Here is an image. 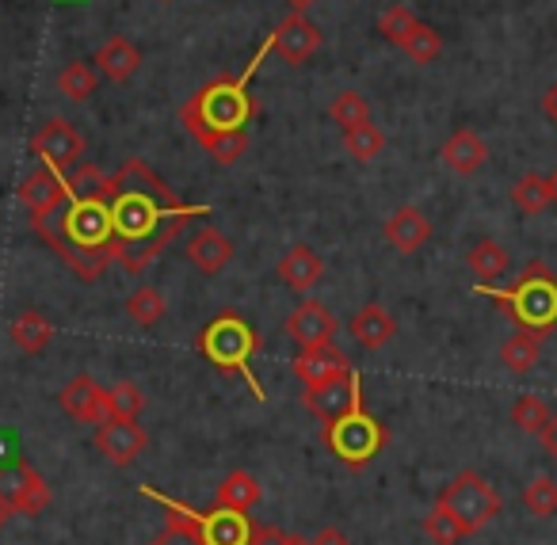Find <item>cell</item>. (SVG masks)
I'll return each instance as SVG.
<instances>
[{"instance_id": "25", "label": "cell", "mask_w": 557, "mask_h": 545, "mask_svg": "<svg viewBox=\"0 0 557 545\" xmlns=\"http://www.w3.org/2000/svg\"><path fill=\"white\" fill-rule=\"evenodd\" d=\"M54 339V324L39 313V309H24V313L12 321V344L24 355H42Z\"/></svg>"}, {"instance_id": "15", "label": "cell", "mask_w": 557, "mask_h": 545, "mask_svg": "<svg viewBox=\"0 0 557 545\" xmlns=\"http://www.w3.org/2000/svg\"><path fill=\"white\" fill-rule=\"evenodd\" d=\"M199 522V534L207 545H248L252 542L256 522L248 519V511H230V507H214L210 515L191 511Z\"/></svg>"}, {"instance_id": "3", "label": "cell", "mask_w": 557, "mask_h": 545, "mask_svg": "<svg viewBox=\"0 0 557 545\" xmlns=\"http://www.w3.org/2000/svg\"><path fill=\"white\" fill-rule=\"evenodd\" d=\"M256 115H260V103L248 92L245 77H214L180 103V123L207 153L222 138L245 131V123H252Z\"/></svg>"}, {"instance_id": "26", "label": "cell", "mask_w": 557, "mask_h": 545, "mask_svg": "<svg viewBox=\"0 0 557 545\" xmlns=\"http://www.w3.org/2000/svg\"><path fill=\"white\" fill-rule=\"evenodd\" d=\"M260 496H263L260 481H256L252 473H245V469H233V473L218 484V507H230V511H252V507L260 504Z\"/></svg>"}, {"instance_id": "35", "label": "cell", "mask_w": 557, "mask_h": 545, "mask_svg": "<svg viewBox=\"0 0 557 545\" xmlns=\"http://www.w3.org/2000/svg\"><path fill=\"white\" fill-rule=\"evenodd\" d=\"M523 507L534 515V519H549V515H557V481L554 476H534L531 484L523 488Z\"/></svg>"}, {"instance_id": "20", "label": "cell", "mask_w": 557, "mask_h": 545, "mask_svg": "<svg viewBox=\"0 0 557 545\" xmlns=\"http://www.w3.org/2000/svg\"><path fill=\"white\" fill-rule=\"evenodd\" d=\"M348 336L356 339V344L363 347V351H379V347H386L389 339L397 336V321L386 313V306L371 301V306H363L359 313H351Z\"/></svg>"}, {"instance_id": "14", "label": "cell", "mask_w": 557, "mask_h": 545, "mask_svg": "<svg viewBox=\"0 0 557 545\" xmlns=\"http://www.w3.org/2000/svg\"><path fill=\"white\" fill-rule=\"evenodd\" d=\"M287 336L298 347H321L336 339V317L329 313L321 301H302V306L290 309L287 317Z\"/></svg>"}, {"instance_id": "22", "label": "cell", "mask_w": 557, "mask_h": 545, "mask_svg": "<svg viewBox=\"0 0 557 545\" xmlns=\"http://www.w3.org/2000/svg\"><path fill=\"white\" fill-rule=\"evenodd\" d=\"M440 157L450 172H458V176H473V172L488 161V146L478 131H455L447 141H443Z\"/></svg>"}, {"instance_id": "30", "label": "cell", "mask_w": 557, "mask_h": 545, "mask_svg": "<svg viewBox=\"0 0 557 545\" xmlns=\"http://www.w3.org/2000/svg\"><path fill=\"white\" fill-rule=\"evenodd\" d=\"M164 313H169V301H164V294L157 290V286H138V290L126 298V317H131L134 324H141V329L161 324Z\"/></svg>"}, {"instance_id": "40", "label": "cell", "mask_w": 557, "mask_h": 545, "mask_svg": "<svg viewBox=\"0 0 557 545\" xmlns=\"http://www.w3.org/2000/svg\"><path fill=\"white\" fill-rule=\"evenodd\" d=\"M248 545H306L302 537H295V534H287V530H278V527H260L256 522V530H252V542Z\"/></svg>"}, {"instance_id": "45", "label": "cell", "mask_w": 557, "mask_h": 545, "mask_svg": "<svg viewBox=\"0 0 557 545\" xmlns=\"http://www.w3.org/2000/svg\"><path fill=\"white\" fill-rule=\"evenodd\" d=\"M549 191H554V207H557V169L549 172Z\"/></svg>"}, {"instance_id": "16", "label": "cell", "mask_w": 557, "mask_h": 545, "mask_svg": "<svg viewBox=\"0 0 557 545\" xmlns=\"http://www.w3.org/2000/svg\"><path fill=\"white\" fill-rule=\"evenodd\" d=\"M348 370H351V359H348V355H344L336 344L302 347V355L295 359V374H298V382H302L306 389L333 382V377L348 374Z\"/></svg>"}, {"instance_id": "42", "label": "cell", "mask_w": 557, "mask_h": 545, "mask_svg": "<svg viewBox=\"0 0 557 545\" xmlns=\"http://www.w3.org/2000/svg\"><path fill=\"white\" fill-rule=\"evenodd\" d=\"M542 446H546V454L557 461V416H554V420H549V428L542 431Z\"/></svg>"}, {"instance_id": "19", "label": "cell", "mask_w": 557, "mask_h": 545, "mask_svg": "<svg viewBox=\"0 0 557 545\" xmlns=\"http://www.w3.org/2000/svg\"><path fill=\"white\" fill-rule=\"evenodd\" d=\"M141 496L157 499V504H161L164 511H169V527H164L161 534H157L149 545H207V542H202V534H199V522H195L191 507H184V504H176V499H169L164 492H157L153 484H141Z\"/></svg>"}, {"instance_id": "38", "label": "cell", "mask_w": 557, "mask_h": 545, "mask_svg": "<svg viewBox=\"0 0 557 545\" xmlns=\"http://www.w3.org/2000/svg\"><path fill=\"white\" fill-rule=\"evenodd\" d=\"M405 54H409V62H417V65H432L435 58L443 54V39H440V32L435 27H428V24H420L417 32L405 39Z\"/></svg>"}, {"instance_id": "17", "label": "cell", "mask_w": 557, "mask_h": 545, "mask_svg": "<svg viewBox=\"0 0 557 545\" xmlns=\"http://www.w3.org/2000/svg\"><path fill=\"white\" fill-rule=\"evenodd\" d=\"M382 233H386V245H394V252L412 256V252H420V248H424L428 240H432V222H428L424 210H417V207H397L394 214L386 218Z\"/></svg>"}, {"instance_id": "1", "label": "cell", "mask_w": 557, "mask_h": 545, "mask_svg": "<svg viewBox=\"0 0 557 545\" xmlns=\"http://www.w3.org/2000/svg\"><path fill=\"white\" fill-rule=\"evenodd\" d=\"M111 222H115V260L131 275H141L187 222L210 214L207 207L184 202L146 161L131 157L108 184Z\"/></svg>"}, {"instance_id": "34", "label": "cell", "mask_w": 557, "mask_h": 545, "mask_svg": "<svg viewBox=\"0 0 557 545\" xmlns=\"http://www.w3.org/2000/svg\"><path fill=\"white\" fill-rule=\"evenodd\" d=\"M549 420H554V416H549V408L542 397H531V393H527V397H519L516 405H511V423H516L519 431H527V435H542V431L549 428Z\"/></svg>"}, {"instance_id": "8", "label": "cell", "mask_w": 557, "mask_h": 545, "mask_svg": "<svg viewBox=\"0 0 557 545\" xmlns=\"http://www.w3.org/2000/svg\"><path fill=\"white\" fill-rule=\"evenodd\" d=\"M0 504L12 515H39L50 504V484L27 461H9L0 466Z\"/></svg>"}, {"instance_id": "46", "label": "cell", "mask_w": 557, "mask_h": 545, "mask_svg": "<svg viewBox=\"0 0 557 545\" xmlns=\"http://www.w3.org/2000/svg\"><path fill=\"white\" fill-rule=\"evenodd\" d=\"M12 519V511H9V507H4V504H0V527H4V522H9Z\"/></svg>"}, {"instance_id": "43", "label": "cell", "mask_w": 557, "mask_h": 545, "mask_svg": "<svg viewBox=\"0 0 557 545\" xmlns=\"http://www.w3.org/2000/svg\"><path fill=\"white\" fill-rule=\"evenodd\" d=\"M542 111H546V119H549V123L557 126V85L549 88L546 96H542Z\"/></svg>"}, {"instance_id": "18", "label": "cell", "mask_w": 557, "mask_h": 545, "mask_svg": "<svg viewBox=\"0 0 557 545\" xmlns=\"http://www.w3.org/2000/svg\"><path fill=\"white\" fill-rule=\"evenodd\" d=\"M70 195V187H65V176L62 172H54V169H32L24 179H20V202L27 207V214L32 218H39V214H47V210H54L58 202Z\"/></svg>"}, {"instance_id": "7", "label": "cell", "mask_w": 557, "mask_h": 545, "mask_svg": "<svg viewBox=\"0 0 557 545\" xmlns=\"http://www.w3.org/2000/svg\"><path fill=\"white\" fill-rule=\"evenodd\" d=\"M325 446L344 461V466L359 469L371 458H379V450L386 446V428L374 420L367 408H356V412L341 416L325 428Z\"/></svg>"}, {"instance_id": "10", "label": "cell", "mask_w": 557, "mask_h": 545, "mask_svg": "<svg viewBox=\"0 0 557 545\" xmlns=\"http://www.w3.org/2000/svg\"><path fill=\"white\" fill-rule=\"evenodd\" d=\"M306 405H310V412L321 416L325 423H333V420H341V416L363 408V385H359L356 367H351L348 374L333 377V382L306 389Z\"/></svg>"}, {"instance_id": "5", "label": "cell", "mask_w": 557, "mask_h": 545, "mask_svg": "<svg viewBox=\"0 0 557 545\" xmlns=\"http://www.w3.org/2000/svg\"><path fill=\"white\" fill-rule=\"evenodd\" d=\"M199 351L207 355L210 367H218L222 374H245L256 397H263L260 382L248 374V362H252V355L260 351V336H256V329L245 321V317H237V313L214 317V321L199 332Z\"/></svg>"}, {"instance_id": "47", "label": "cell", "mask_w": 557, "mask_h": 545, "mask_svg": "<svg viewBox=\"0 0 557 545\" xmlns=\"http://www.w3.org/2000/svg\"><path fill=\"white\" fill-rule=\"evenodd\" d=\"M161 4H169V0H161Z\"/></svg>"}, {"instance_id": "13", "label": "cell", "mask_w": 557, "mask_h": 545, "mask_svg": "<svg viewBox=\"0 0 557 545\" xmlns=\"http://www.w3.org/2000/svg\"><path fill=\"white\" fill-rule=\"evenodd\" d=\"M96 446H100V454L108 461H115V466H131V461H138V454L146 450V431L138 428V420H103L100 428H96Z\"/></svg>"}, {"instance_id": "2", "label": "cell", "mask_w": 557, "mask_h": 545, "mask_svg": "<svg viewBox=\"0 0 557 545\" xmlns=\"http://www.w3.org/2000/svg\"><path fill=\"white\" fill-rule=\"evenodd\" d=\"M32 225L85 283H96L115 263V222H111L108 187L70 191L54 210L32 218Z\"/></svg>"}, {"instance_id": "28", "label": "cell", "mask_w": 557, "mask_h": 545, "mask_svg": "<svg viewBox=\"0 0 557 545\" xmlns=\"http://www.w3.org/2000/svg\"><path fill=\"white\" fill-rule=\"evenodd\" d=\"M539 355H542V336L523 332V329H519L516 336L504 339V347H500V362L511 370V374H527V370H534L539 367Z\"/></svg>"}, {"instance_id": "36", "label": "cell", "mask_w": 557, "mask_h": 545, "mask_svg": "<svg viewBox=\"0 0 557 545\" xmlns=\"http://www.w3.org/2000/svg\"><path fill=\"white\" fill-rule=\"evenodd\" d=\"M417 27H420V20L412 16V9H405V4H389V9L379 16L382 39L394 42V47H405V39H409Z\"/></svg>"}, {"instance_id": "27", "label": "cell", "mask_w": 557, "mask_h": 545, "mask_svg": "<svg viewBox=\"0 0 557 545\" xmlns=\"http://www.w3.org/2000/svg\"><path fill=\"white\" fill-rule=\"evenodd\" d=\"M466 263H470V271L473 275H478V283L481 286H493L496 278L504 275V271H508V252H504L500 245H496L493 237H481L478 245L470 248V252H466Z\"/></svg>"}, {"instance_id": "39", "label": "cell", "mask_w": 557, "mask_h": 545, "mask_svg": "<svg viewBox=\"0 0 557 545\" xmlns=\"http://www.w3.org/2000/svg\"><path fill=\"white\" fill-rule=\"evenodd\" d=\"M108 400H111V416L115 420H138L141 408H146V397L134 382H119L108 389Z\"/></svg>"}, {"instance_id": "23", "label": "cell", "mask_w": 557, "mask_h": 545, "mask_svg": "<svg viewBox=\"0 0 557 545\" xmlns=\"http://www.w3.org/2000/svg\"><path fill=\"white\" fill-rule=\"evenodd\" d=\"M321 275H325V263H321V256L313 252L310 245H295L278 260V278H283V286H290V290H298V294L313 290V286L321 283Z\"/></svg>"}, {"instance_id": "11", "label": "cell", "mask_w": 557, "mask_h": 545, "mask_svg": "<svg viewBox=\"0 0 557 545\" xmlns=\"http://www.w3.org/2000/svg\"><path fill=\"white\" fill-rule=\"evenodd\" d=\"M271 47L287 65H306L321 50V27L306 20V12H290L283 24L271 32Z\"/></svg>"}, {"instance_id": "24", "label": "cell", "mask_w": 557, "mask_h": 545, "mask_svg": "<svg viewBox=\"0 0 557 545\" xmlns=\"http://www.w3.org/2000/svg\"><path fill=\"white\" fill-rule=\"evenodd\" d=\"M96 70L108 80H115V85H123V80H131L134 73L141 70V50L134 47L131 39H123V35H111V39L96 50Z\"/></svg>"}, {"instance_id": "37", "label": "cell", "mask_w": 557, "mask_h": 545, "mask_svg": "<svg viewBox=\"0 0 557 545\" xmlns=\"http://www.w3.org/2000/svg\"><path fill=\"white\" fill-rule=\"evenodd\" d=\"M424 534L432 537L435 545H458L466 537V527L455 519L450 511H443L440 504L432 507V511L424 515Z\"/></svg>"}, {"instance_id": "33", "label": "cell", "mask_w": 557, "mask_h": 545, "mask_svg": "<svg viewBox=\"0 0 557 545\" xmlns=\"http://www.w3.org/2000/svg\"><path fill=\"white\" fill-rule=\"evenodd\" d=\"M329 119H333L341 131H356V126L371 123V103L359 92H341L333 103H329Z\"/></svg>"}, {"instance_id": "29", "label": "cell", "mask_w": 557, "mask_h": 545, "mask_svg": "<svg viewBox=\"0 0 557 545\" xmlns=\"http://www.w3.org/2000/svg\"><path fill=\"white\" fill-rule=\"evenodd\" d=\"M511 202H516V210H523V214H542L546 207H554V191H549V176H539V172H527V176H519V184L511 187Z\"/></svg>"}, {"instance_id": "9", "label": "cell", "mask_w": 557, "mask_h": 545, "mask_svg": "<svg viewBox=\"0 0 557 545\" xmlns=\"http://www.w3.org/2000/svg\"><path fill=\"white\" fill-rule=\"evenodd\" d=\"M32 153L39 157L47 169H54L65 176L70 169H77L81 153H85V138H81L77 126L65 123V119H50V123H42L39 131H35Z\"/></svg>"}, {"instance_id": "32", "label": "cell", "mask_w": 557, "mask_h": 545, "mask_svg": "<svg viewBox=\"0 0 557 545\" xmlns=\"http://www.w3.org/2000/svg\"><path fill=\"white\" fill-rule=\"evenodd\" d=\"M344 149L351 153V161L371 164L374 157L386 149V134H382L374 123H363V126H356V131H344Z\"/></svg>"}, {"instance_id": "12", "label": "cell", "mask_w": 557, "mask_h": 545, "mask_svg": "<svg viewBox=\"0 0 557 545\" xmlns=\"http://www.w3.org/2000/svg\"><path fill=\"white\" fill-rule=\"evenodd\" d=\"M62 408L73 416L77 423H96L100 428L103 420H111V400H108V389H103L96 377L88 374H77L62 393H58Z\"/></svg>"}, {"instance_id": "44", "label": "cell", "mask_w": 557, "mask_h": 545, "mask_svg": "<svg viewBox=\"0 0 557 545\" xmlns=\"http://www.w3.org/2000/svg\"><path fill=\"white\" fill-rule=\"evenodd\" d=\"M287 4H290V9H295V12H306V9H310V4H318V0H287Z\"/></svg>"}, {"instance_id": "4", "label": "cell", "mask_w": 557, "mask_h": 545, "mask_svg": "<svg viewBox=\"0 0 557 545\" xmlns=\"http://www.w3.org/2000/svg\"><path fill=\"white\" fill-rule=\"evenodd\" d=\"M478 294L493 298L496 306H500V313L511 317L516 329L534 332V336H542V339L557 329V275L542 260L527 263L523 275H519L516 286H508V290L478 283Z\"/></svg>"}, {"instance_id": "6", "label": "cell", "mask_w": 557, "mask_h": 545, "mask_svg": "<svg viewBox=\"0 0 557 545\" xmlns=\"http://www.w3.org/2000/svg\"><path fill=\"white\" fill-rule=\"evenodd\" d=\"M435 504H440L443 511L455 515V519L466 527V534H478V530H485L504 507L500 492H496L481 473H473V469L458 473L455 481L440 492V499H435Z\"/></svg>"}, {"instance_id": "41", "label": "cell", "mask_w": 557, "mask_h": 545, "mask_svg": "<svg viewBox=\"0 0 557 545\" xmlns=\"http://www.w3.org/2000/svg\"><path fill=\"white\" fill-rule=\"evenodd\" d=\"M306 545H351V542H348V534H344V530L325 527V530H318V534H313Z\"/></svg>"}, {"instance_id": "21", "label": "cell", "mask_w": 557, "mask_h": 545, "mask_svg": "<svg viewBox=\"0 0 557 545\" xmlns=\"http://www.w3.org/2000/svg\"><path fill=\"white\" fill-rule=\"evenodd\" d=\"M187 260H191L202 275H222L225 263L233 260V240L225 237L222 230H214V225H202L191 237V245H187Z\"/></svg>"}, {"instance_id": "31", "label": "cell", "mask_w": 557, "mask_h": 545, "mask_svg": "<svg viewBox=\"0 0 557 545\" xmlns=\"http://www.w3.org/2000/svg\"><path fill=\"white\" fill-rule=\"evenodd\" d=\"M96 88H100V73H96L88 62H70L62 73H58V92L73 103H85Z\"/></svg>"}]
</instances>
